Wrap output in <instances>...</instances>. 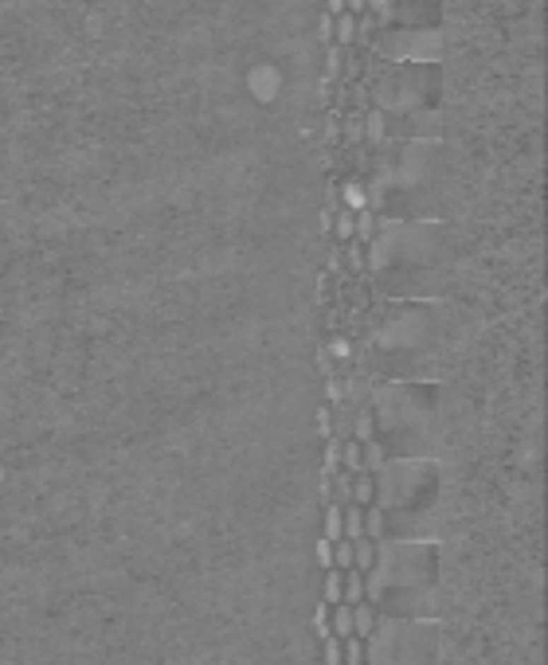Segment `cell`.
<instances>
[{"label":"cell","mask_w":548,"mask_h":665,"mask_svg":"<svg viewBox=\"0 0 548 665\" xmlns=\"http://www.w3.org/2000/svg\"><path fill=\"white\" fill-rule=\"evenodd\" d=\"M353 239L361 247H368L372 239H376V211H368V208L356 211V216H353Z\"/></svg>","instance_id":"277c9868"},{"label":"cell","mask_w":548,"mask_h":665,"mask_svg":"<svg viewBox=\"0 0 548 665\" xmlns=\"http://www.w3.org/2000/svg\"><path fill=\"white\" fill-rule=\"evenodd\" d=\"M317 427H321V435H329V407H321V411H317Z\"/></svg>","instance_id":"4316f807"},{"label":"cell","mask_w":548,"mask_h":665,"mask_svg":"<svg viewBox=\"0 0 548 665\" xmlns=\"http://www.w3.org/2000/svg\"><path fill=\"white\" fill-rule=\"evenodd\" d=\"M329 544H337L341 540V505H325V536Z\"/></svg>","instance_id":"ac0fdd59"},{"label":"cell","mask_w":548,"mask_h":665,"mask_svg":"<svg viewBox=\"0 0 548 665\" xmlns=\"http://www.w3.org/2000/svg\"><path fill=\"white\" fill-rule=\"evenodd\" d=\"M353 567L361 575L376 567V544H372V540H356V544H353Z\"/></svg>","instance_id":"ba28073f"},{"label":"cell","mask_w":548,"mask_h":665,"mask_svg":"<svg viewBox=\"0 0 548 665\" xmlns=\"http://www.w3.org/2000/svg\"><path fill=\"white\" fill-rule=\"evenodd\" d=\"M321 231H333V211H321Z\"/></svg>","instance_id":"f546056e"},{"label":"cell","mask_w":548,"mask_h":665,"mask_svg":"<svg viewBox=\"0 0 548 665\" xmlns=\"http://www.w3.org/2000/svg\"><path fill=\"white\" fill-rule=\"evenodd\" d=\"M341 587H345V572H325L321 603H325V606H337V603H341Z\"/></svg>","instance_id":"30bf717a"},{"label":"cell","mask_w":548,"mask_h":665,"mask_svg":"<svg viewBox=\"0 0 548 665\" xmlns=\"http://www.w3.org/2000/svg\"><path fill=\"white\" fill-rule=\"evenodd\" d=\"M372 435H376V419H372V411H353V438L356 442H372Z\"/></svg>","instance_id":"7c38bea8"},{"label":"cell","mask_w":548,"mask_h":665,"mask_svg":"<svg viewBox=\"0 0 548 665\" xmlns=\"http://www.w3.org/2000/svg\"><path fill=\"white\" fill-rule=\"evenodd\" d=\"M341 396H345V392H341V384H329V399H333V404H341Z\"/></svg>","instance_id":"4dcf8cb0"},{"label":"cell","mask_w":548,"mask_h":665,"mask_svg":"<svg viewBox=\"0 0 548 665\" xmlns=\"http://www.w3.org/2000/svg\"><path fill=\"white\" fill-rule=\"evenodd\" d=\"M361 137H364V126H361V122L353 118V122H349V126H345V141H349V145H356V141H361Z\"/></svg>","instance_id":"d4e9b609"},{"label":"cell","mask_w":548,"mask_h":665,"mask_svg":"<svg viewBox=\"0 0 548 665\" xmlns=\"http://www.w3.org/2000/svg\"><path fill=\"white\" fill-rule=\"evenodd\" d=\"M341 603H345V606H356V603H364V575L356 572V567H349V572H345V587H341Z\"/></svg>","instance_id":"8992f818"},{"label":"cell","mask_w":548,"mask_h":665,"mask_svg":"<svg viewBox=\"0 0 548 665\" xmlns=\"http://www.w3.org/2000/svg\"><path fill=\"white\" fill-rule=\"evenodd\" d=\"M341 254H345V262H349V270H353V274H364V270H368V259H364V247L356 243V239H353V243H345V251H341Z\"/></svg>","instance_id":"2e32d148"},{"label":"cell","mask_w":548,"mask_h":665,"mask_svg":"<svg viewBox=\"0 0 548 665\" xmlns=\"http://www.w3.org/2000/svg\"><path fill=\"white\" fill-rule=\"evenodd\" d=\"M313 630H317V638H329V606L317 603V611H313Z\"/></svg>","instance_id":"7402d4cb"},{"label":"cell","mask_w":548,"mask_h":665,"mask_svg":"<svg viewBox=\"0 0 548 665\" xmlns=\"http://www.w3.org/2000/svg\"><path fill=\"white\" fill-rule=\"evenodd\" d=\"M329 4V16H341V12H345V0H325Z\"/></svg>","instance_id":"f1b7e54d"},{"label":"cell","mask_w":548,"mask_h":665,"mask_svg":"<svg viewBox=\"0 0 548 665\" xmlns=\"http://www.w3.org/2000/svg\"><path fill=\"white\" fill-rule=\"evenodd\" d=\"M345 8L356 16V12H364V8H368V0H345Z\"/></svg>","instance_id":"83f0119b"},{"label":"cell","mask_w":548,"mask_h":665,"mask_svg":"<svg viewBox=\"0 0 548 665\" xmlns=\"http://www.w3.org/2000/svg\"><path fill=\"white\" fill-rule=\"evenodd\" d=\"M321 661L325 665H341V638H321Z\"/></svg>","instance_id":"44dd1931"},{"label":"cell","mask_w":548,"mask_h":665,"mask_svg":"<svg viewBox=\"0 0 548 665\" xmlns=\"http://www.w3.org/2000/svg\"><path fill=\"white\" fill-rule=\"evenodd\" d=\"M353 567V544L349 540H337L333 544V572H349Z\"/></svg>","instance_id":"ffe728a7"},{"label":"cell","mask_w":548,"mask_h":665,"mask_svg":"<svg viewBox=\"0 0 548 665\" xmlns=\"http://www.w3.org/2000/svg\"><path fill=\"white\" fill-rule=\"evenodd\" d=\"M333 235H337L341 243H353V211L341 208L337 216H333Z\"/></svg>","instance_id":"d6986e66"},{"label":"cell","mask_w":548,"mask_h":665,"mask_svg":"<svg viewBox=\"0 0 548 665\" xmlns=\"http://www.w3.org/2000/svg\"><path fill=\"white\" fill-rule=\"evenodd\" d=\"M384 134H388V122H384V110H372L368 122H364V137H368L372 145L384 141Z\"/></svg>","instance_id":"4fadbf2b"},{"label":"cell","mask_w":548,"mask_h":665,"mask_svg":"<svg viewBox=\"0 0 548 665\" xmlns=\"http://www.w3.org/2000/svg\"><path fill=\"white\" fill-rule=\"evenodd\" d=\"M329 634L333 638H353V606H345V603H337V606H329Z\"/></svg>","instance_id":"7a4b0ae2"},{"label":"cell","mask_w":548,"mask_h":665,"mask_svg":"<svg viewBox=\"0 0 548 665\" xmlns=\"http://www.w3.org/2000/svg\"><path fill=\"white\" fill-rule=\"evenodd\" d=\"M317 40L325 43V47H329V43H333V16H329V12H325V16H321V24H317Z\"/></svg>","instance_id":"cb8c5ba5"},{"label":"cell","mask_w":548,"mask_h":665,"mask_svg":"<svg viewBox=\"0 0 548 665\" xmlns=\"http://www.w3.org/2000/svg\"><path fill=\"white\" fill-rule=\"evenodd\" d=\"M372 630H376V611H372V603H356L353 606V638L368 642Z\"/></svg>","instance_id":"3957f363"},{"label":"cell","mask_w":548,"mask_h":665,"mask_svg":"<svg viewBox=\"0 0 548 665\" xmlns=\"http://www.w3.org/2000/svg\"><path fill=\"white\" fill-rule=\"evenodd\" d=\"M341 200H345V211H353V216L368 208V196H364L361 184H345V188H341Z\"/></svg>","instance_id":"5bb4252c"},{"label":"cell","mask_w":548,"mask_h":665,"mask_svg":"<svg viewBox=\"0 0 548 665\" xmlns=\"http://www.w3.org/2000/svg\"><path fill=\"white\" fill-rule=\"evenodd\" d=\"M329 438H337V442L353 438V407L349 404H337L329 411Z\"/></svg>","instance_id":"6da1fadb"},{"label":"cell","mask_w":548,"mask_h":665,"mask_svg":"<svg viewBox=\"0 0 548 665\" xmlns=\"http://www.w3.org/2000/svg\"><path fill=\"white\" fill-rule=\"evenodd\" d=\"M329 348H333V356H341V360H345V356H349V341H333V345H329Z\"/></svg>","instance_id":"484cf974"},{"label":"cell","mask_w":548,"mask_h":665,"mask_svg":"<svg viewBox=\"0 0 548 665\" xmlns=\"http://www.w3.org/2000/svg\"><path fill=\"white\" fill-rule=\"evenodd\" d=\"M341 470L361 473V442H356V438H345V442H341Z\"/></svg>","instance_id":"8fae6325"},{"label":"cell","mask_w":548,"mask_h":665,"mask_svg":"<svg viewBox=\"0 0 548 665\" xmlns=\"http://www.w3.org/2000/svg\"><path fill=\"white\" fill-rule=\"evenodd\" d=\"M380 595H384V572L372 567L364 572V603H380Z\"/></svg>","instance_id":"9a60e30c"},{"label":"cell","mask_w":548,"mask_h":665,"mask_svg":"<svg viewBox=\"0 0 548 665\" xmlns=\"http://www.w3.org/2000/svg\"><path fill=\"white\" fill-rule=\"evenodd\" d=\"M368 661V646L361 638H345L341 642V665H364Z\"/></svg>","instance_id":"9c48e42d"},{"label":"cell","mask_w":548,"mask_h":665,"mask_svg":"<svg viewBox=\"0 0 548 665\" xmlns=\"http://www.w3.org/2000/svg\"><path fill=\"white\" fill-rule=\"evenodd\" d=\"M372 501H376V481H372V473H353V505L368 509Z\"/></svg>","instance_id":"5b68a950"},{"label":"cell","mask_w":548,"mask_h":665,"mask_svg":"<svg viewBox=\"0 0 548 665\" xmlns=\"http://www.w3.org/2000/svg\"><path fill=\"white\" fill-rule=\"evenodd\" d=\"M376 536H384V513L376 505H368L364 509V540H376Z\"/></svg>","instance_id":"e0dca14e"},{"label":"cell","mask_w":548,"mask_h":665,"mask_svg":"<svg viewBox=\"0 0 548 665\" xmlns=\"http://www.w3.org/2000/svg\"><path fill=\"white\" fill-rule=\"evenodd\" d=\"M317 564L325 567V572H333V544H329V540H317Z\"/></svg>","instance_id":"603a6c76"},{"label":"cell","mask_w":548,"mask_h":665,"mask_svg":"<svg viewBox=\"0 0 548 665\" xmlns=\"http://www.w3.org/2000/svg\"><path fill=\"white\" fill-rule=\"evenodd\" d=\"M329 485H333V501L329 505H353V473L337 470L329 478Z\"/></svg>","instance_id":"52a82bcc"}]
</instances>
